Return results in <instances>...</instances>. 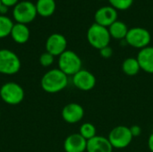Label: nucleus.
Returning a JSON list of instances; mask_svg holds the SVG:
<instances>
[{
	"label": "nucleus",
	"mask_w": 153,
	"mask_h": 152,
	"mask_svg": "<svg viewBox=\"0 0 153 152\" xmlns=\"http://www.w3.org/2000/svg\"><path fill=\"white\" fill-rule=\"evenodd\" d=\"M68 76L60 69H50L44 73L40 80V86L45 92L54 94L62 91L67 87Z\"/></svg>",
	"instance_id": "obj_1"
},
{
	"label": "nucleus",
	"mask_w": 153,
	"mask_h": 152,
	"mask_svg": "<svg viewBox=\"0 0 153 152\" xmlns=\"http://www.w3.org/2000/svg\"><path fill=\"white\" fill-rule=\"evenodd\" d=\"M87 40L92 47L100 50L109 46L111 37L108 28L94 22L87 30Z\"/></svg>",
	"instance_id": "obj_2"
},
{
	"label": "nucleus",
	"mask_w": 153,
	"mask_h": 152,
	"mask_svg": "<svg viewBox=\"0 0 153 152\" xmlns=\"http://www.w3.org/2000/svg\"><path fill=\"white\" fill-rule=\"evenodd\" d=\"M25 96L23 88L17 82H8L0 87V98L4 103L16 106L22 102Z\"/></svg>",
	"instance_id": "obj_3"
},
{
	"label": "nucleus",
	"mask_w": 153,
	"mask_h": 152,
	"mask_svg": "<svg viewBox=\"0 0 153 152\" xmlns=\"http://www.w3.org/2000/svg\"><path fill=\"white\" fill-rule=\"evenodd\" d=\"M58 69L67 76H74L82 70V61L81 57L73 50H65L58 56Z\"/></svg>",
	"instance_id": "obj_4"
},
{
	"label": "nucleus",
	"mask_w": 153,
	"mask_h": 152,
	"mask_svg": "<svg viewBox=\"0 0 153 152\" xmlns=\"http://www.w3.org/2000/svg\"><path fill=\"white\" fill-rule=\"evenodd\" d=\"M21 60L13 51L6 48L0 49V74H16L21 70Z\"/></svg>",
	"instance_id": "obj_5"
},
{
	"label": "nucleus",
	"mask_w": 153,
	"mask_h": 152,
	"mask_svg": "<svg viewBox=\"0 0 153 152\" xmlns=\"http://www.w3.org/2000/svg\"><path fill=\"white\" fill-rule=\"evenodd\" d=\"M36 5L30 1H21L14 7L13 11V17L17 23L28 24L33 22L37 16Z\"/></svg>",
	"instance_id": "obj_6"
},
{
	"label": "nucleus",
	"mask_w": 153,
	"mask_h": 152,
	"mask_svg": "<svg viewBox=\"0 0 153 152\" xmlns=\"http://www.w3.org/2000/svg\"><path fill=\"white\" fill-rule=\"evenodd\" d=\"M108 139L114 149L121 150L128 147L131 144L134 137L131 133L130 127L117 125L109 132Z\"/></svg>",
	"instance_id": "obj_7"
},
{
	"label": "nucleus",
	"mask_w": 153,
	"mask_h": 152,
	"mask_svg": "<svg viewBox=\"0 0 153 152\" xmlns=\"http://www.w3.org/2000/svg\"><path fill=\"white\" fill-rule=\"evenodd\" d=\"M125 40L129 46L141 50L150 45L152 35L150 31L144 28L134 27L129 29Z\"/></svg>",
	"instance_id": "obj_8"
},
{
	"label": "nucleus",
	"mask_w": 153,
	"mask_h": 152,
	"mask_svg": "<svg viewBox=\"0 0 153 152\" xmlns=\"http://www.w3.org/2000/svg\"><path fill=\"white\" fill-rule=\"evenodd\" d=\"M73 84L80 90L89 91L95 87L96 77L90 71L82 69L73 76Z\"/></svg>",
	"instance_id": "obj_9"
},
{
	"label": "nucleus",
	"mask_w": 153,
	"mask_h": 152,
	"mask_svg": "<svg viewBox=\"0 0 153 152\" xmlns=\"http://www.w3.org/2000/svg\"><path fill=\"white\" fill-rule=\"evenodd\" d=\"M46 51L54 56H59L62 55L67 47V40L65 37L60 33L51 34L46 40Z\"/></svg>",
	"instance_id": "obj_10"
},
{
	"label": "nucleus",
	"mask_w": 153,
	"mask_h": 152,
	"mask_svg": "<svg viewBox=\"0 0 153 152\" xmlns=\"http://www.w3.org/2000/svg\"><path fill=\"white\" fill-rule=\"evenodd\" d=\"M117 10H116L111 5H106L99 8L94 14L95 23H98L106 28H108L113 22L117 21Z\"/></svg>",
	"instance_id": "obj_11"
},
{
	"label": "nucleus",
	"mask_w": 153,
	"mask_h": 152,
	"mask_svg": "<svg viewBox=\"0 0 153 152\" xmlns=\"http://www.w3.org/2000/svg\"><path fill=\"white\" fill-rule=\"evenodd\" d=\"M62 118L70 125H74L81 122L84 116V109L78 103H69L62 109Z\"/></svg>",
	"instance_id": "obj_12"
},
{
	"label": "nucleus",
	"mask_w": 153,
	"mask_h": 152,
	"mask_svg": "<svg viewBox=\"0 0 153 152\" xmlns=\"http://www.w3.org/2000/svg\"><path fill=\"white\" fill-rule=\"evenodd\" d=\"M87 149V141L78 133L68 135L64 142L65 152H84Z\"/></svg>",
	"instance_id": "obj_13"
},
{
	"label": "nucleus",
	"mask_w": 153,
	"mask_h": 152,
	"mask_svg": "<svg viewBox=\"0 0 153 152\" xmlns=\"http://www.w3.org/2000/svg\"><path fill=\"white\" fill-rule=\"evenodd\" d=\"M113 149L108 137L96 135L87 141V152H113Z\"/></svg>",
	"instance_id": "obj_14"
},
{
	"label": "nucleus",
	"mask_w": 153,
	"mask_h": 152,
	"mask_svg": "<svg viewBox=\"0 0 153 152\" xmlns=\"http://www.w3.org/2000/svg\"><path fill=\"white\" fill-rule=\"evenodd\" d=\"M141 70L147 73L153 74V47L148 46L141 49L137 55Z\"/></svg>",
	"instance_id": "obj_15"
},
{
	"label": "nucleus",
	"mask_w": 153,
	"mask_h": 152,
	"mask_svg": "<svg viewBox=\"0 0 153 152\" xmlns=\"http://www.w3.org/2000/svg\"><path fill=\"white\" fill-rule=\"evenodd\" d=\"M30 29L26 24L14 23L11 30V38L17 44H24L30 39Z\"/></svg>",
	"instance_id": "obj_16"
},
{
	"label": "nucleus",
	"mask_w": 153,
	"mask_h": 152,
	"mask_svg": "<svg viewBox=\"0 0 153 152\" xmlns=\"http://www.w3.org/2000/svg\"><path fill=\"white\" fill-rule=\"evenodd\" d=\"M108 29L110 37L117 40L125 39L129 30V29L127 28V25L124 22L118 21V20L113 22Z\"/></svg>",
	"instance_id": "obj_17"
},
{
	"label": "nucleus",
	"mask_w": 153,
	"mask_h": 152,
	"mask_svg": "<svg viewBox=\"0 0 153 152\" xmlns=\"http://www.w3.org/2000/svg\"><path fill=\"white\" fill-rule=\"evenodd\" d=\"M37 13L42 17L51 16L56 8L55 0H37L35 4Z\"/></svg>",
	"instance_id": "obj_18"
},
{
	"label": "nucleus",
	"mask_w": 153,
	"mask_h": 152,
	"mask_svg": "<svg viewBox=\"0 0 153 152\" xmlns=\"http://www.w3.org/2000/svg\"><path fill=\"white\" fill-rule=\"evenodd\" d=\"M122 71L128 76H135L141 71L139 62L136 57H127L122 63Z\"/></svg>",
	"instance_id": "obj_19"
},
{
	"label": "nucleus",
	"mask_w": 153,
	"mask_h": 152,
	"mask_svg": "<svg viewBox=\"0 0 153 152\" xmlns=\"http://www.w3.org/2000/svg\"><path fill=\"white\" fill-rule=\"evenodd\" d=\"M13 24L14 23L12 19L5 15L0 14V39H4L10 36Z\"/></svg>",
	"instance_id": "obj_20"
},
{
	"label": "nucleus",
	"mask_w": 153,
	"mask_h": 152,
	"mask_svg": "<svg viewBox=\"0 0 153 152\" xmlns=\"http://www.w3.org/2000/svg\"><path fill=\"white\" fill-rule=\"evenodd\" d=\"M79 133L86 140L89 141L97 135V129L91 123H83L79 129Z\"/></svg>",
	"instance_id": "obj_21"
},
{
	"label": "nucleus",
	"mask_w": 153,
	"mask_h": 152,
	"mask_svg": "<svg viewBox=\"0 0 153 152\" xmlns=\"http://www.w3.org/2000/svg\"><path fill=\"white\" fill-rule=\"evenodd\" d=\"M110 5L117 11H125L129 9L134 3V0H108Z\"/></svg>",
	"instance_id": "obj_22"
},
{
	"label": "nucleus",
	"mask_w": 153,
	"mask_h": 152,
	"mask_svg": "<svg viewBox=\"0 0 153 152\" xmlns=\"http://www.w3.org/2000/svg\"><path fill=\"white\" fill-rule=\"evenodd\" d=\"M39 61L40 65H42L43 67H49L54 64L55 56L46 51V52H44V53H42L40 55Z\"/></svg>",
	"instance_id": "obj_23"
},
{
	"label": "nucleus",
	"mask_w": 153,
	"mask_h": 152,
	"mask_svg": "<svg viewBox=\"0 0 153 152\" xmlns=\"http://www.w3.org/2000/svg\"><path fill=\"white\" fill-rule=\"evenodd\" d=\"M100 55L101 57L105 58V59H108V58H110L113 55V49L108 46V47H105L103 48H101L100 50Z\"/></svg>",
	"instance_id": "obj_24"
},
{
	"label": "nucleus",
	"mask_w": 153,
	"mask_h": 152,
	"mask_svg": "<svg viewBox=\"0 0 153 152\" xmlns=\"http://www.w3.org/2000/svg\"><path fill=\"white\" fill-rule=\"evenodd\" d=\"M130 131H131V133L133 135V137H138L139 135H141L142 133V129L139 125H133L130 127Z\"/></svg>",
	"instance_id": "obj_25"
},
{
	"label": "nucleus",
	"mask_w": 153,
	"mask_h": 152,
	"mask_svg": "<svg viewBox=\"0 0 153 152\" xmlns=\"http://www.w3.org/2000/svg\"><path fill=\"white\" fill-rule=\"evenodd\" d=\"M1 3L6 7H14L19 3V0H1Z\"/></svg>",
	"instance_id": "obj_26"
},
{
	"label": "nucleus",
	"mask_w": 153,
	"mask_h": 152,
	"mask_svg": "<svg viewBox=\"0 0 153 152\" xmlns=\"http://www.w3.org/2000/svg\"><path fill=\"white\" fill-rule=\"evenodd\" d=\"M148 147H149L150 151L153 152V133L149 136V139H148Z\"/></svg>",
	"instance_id": "obj_27"
},
{
	"label": "nucleus",
	"mask_w": 153,
	"mask_h": 152,
	"mask_svg": "<svg viewBox=\"0 0 153 152\" xmlns=\"http://www.w3.org/2000/svg\"><path fill=\"white\" fill-rule=\"evenodd\" d=\"M7 10H8V7H6L5 5H1L0 7V14L1 15H4V13H7Z\"/></svg>",
	"instance_id": "obj_28"
},
{
	"label": "nucleus",
	"mask_w": 153,
	"mask_h": 152,
	"mask_svg": "<svg viewBox=\"0 0 153 152\" xmlns=\"http://www.w3.org/2000/svg\"><path fill=\"white\" fill-rule=\"evenodd\" d=\"M1 5H2V3H1V0H0V7H1Z\"/></svg>",
	"instance_id": "obj_29"
}]
</instances>
